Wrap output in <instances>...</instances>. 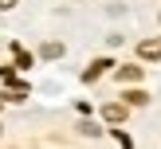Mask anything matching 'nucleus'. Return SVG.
Wrapping results in <instances>:
<instances>
[{
  "mask_svg": "<svg viewBox=\"0 0 161 149\" xmlns=\"http://www.w3.org/2000/svg\"><path fill=\"white\" fill-rule=\"evenodd\" d=\"M39 55H43V59H59V55H63V43H55V39H51V43L39 47Z\"/></svg>",
  "mask_w": 161,
  "mask_h": 149,
  "instance_id": "obj_5",
  "label": "nucleus"
},
{
  "mask_svg": "<svg viewBox=\"0 0 161 149\" xmlns=\"http://www.w3.org/2000/svg\"><path fill=\"white\" fill-rule=\"evenodd\" d=\"M138 55H142V59H161V39H142Z\"/></svg>",
  "mask_w": 161,
  "mask_h": 149,
  "instance_id": "obj_1",
  "label": "nucleus"
},
{
  "mask_svg": "<svg viewBox=\"0 0 161 149\" xmlns=\"http://www.w3.org/2000/svg\"><path fill=\"white\" fill-rule=\"evenodd\" d=\"M20 0H0V12H8V8H16Z\"/></svg>",
  "mask_w": 161,
  "mask_h": 149,
  "instance_id": "obj_9",
  "label": "nucleus"
},
{
  "mask_svg": "<svg viewBox=\"0 0 161 149\" xmlns=\"http://www.w3.org/2000/svg\"><path fill=\"white\" fill-rule=\"evenodd\" d=\"M118 78H122V82H138V78H142V67H118Z\"/></svg>",
  "mask_w": 161,
  "mask_h": 149,
  "instance_id": "obj_6",
  "label": "nucleus"
},
{
  "mask_svg": "<svg viewBox=\"0 0 161 149\" xmlns=\"http://www.w3.org/2000/svg\"><path fill=\"white\" fill-rule=\"evenodd\" d=\"M110 67H114V63H110V59H94L91 67H86V75H83V78H86V82H94V78H98V75H106Z\"/></svg>",
  "mask_w": 161,
  "mask_h": 149,
  "instance_id": "obj_3",
  "label": "nucleus"
},
{
  "mask_svg": "<svg viewBox=\"0 0 161 149\" xmlns=\"http://www.w3.org/2000/svg\"><path fill=\"white\" fill-rule=\"evenodd\" d=\"M79 130H83L86 137H98V133H102V130H98V125H94V122H83V125H79Z\"/></svg>",
  "mask_w": 161,
  "mask_h": 149,
  "instance_id": "obj_8",
  "label": "nucleus"
},
{
  "mask_svg": "<svg viewBox=\"0 0 161 149\" xmlns=\"http://www.w3.org/2000/svg\"><path fill=\"white\" fill-rule=\"evenodd\" d=\"M122 98H126V106H146V102H149V94H146V90H126Z\"/></svg>",
  "mask_w": 161,
  "mask_h": 149,
  "instance_id": "obj_4",
  "label": "nucleus"
},
{
  "mask_svg": "<svg viewBox=\"0 0 161 149\" xmlns=\"http://www.w3.org/2000/svg\"><path fill=\"white\" fill-rule=\"evenodd\" d=\"M102 118H106V122H122L126 118V102H106V106H102Z\"/></svg>",
  "mask_w": 161,
  "mask_h": 149,
  "instance_id": "obj_2",
  "label": "nucleus"
},
{
  "mask_svg": "<svg viewBox=\"0 0 161 149\" xmlns=\"http://www.w3.org/2000/svg\"><path fill=\"white\" fill-rule=\"evenodd\" d=\"M12 55H16V67H28V63H31V59H28V51H20L16 43H12Z\"/></svg>",
  "mask_w": 161,
  "mask_h": 149,
  "instance_id": "obj_7",
  "label": "nucleus"
}]
</instances>
